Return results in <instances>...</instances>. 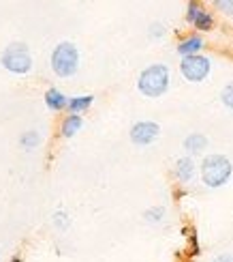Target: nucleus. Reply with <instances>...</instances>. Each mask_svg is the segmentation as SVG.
Segmentation results:
<instances>
[{
	"instance_id": "nucleus-1",
	"label": "nucleus",
	"mask_w": 233,
	"mask_h": 262,
	"mask_svg": "<svg viewBox=\"0 0 233 262\" xmlns=\"http://www.w3.org/2000/svg\"><path fill=\"white\" fill-rule=\"evenodd\" d=\"M137 89L143 97H161L169 89V69L165 64H150L139 73Z\"/></svg>"
},
{
	"instance_id": "nucleus-2",
	"label": "nucleus",
	"mask_w": 233,
	"mask_h": 262,
	"mask_svg": "<svg viewBox=\"0 0 233 262\" xmlns=\"http://www.w3.org/2000/svg\"><path fill=\"white\" fill-rule=\"evenodd\" d=\"M233 174V163L225 155H208L201 163V181L205 187H223Z\"/></svg>"
},
{
	"instance_id": "nucleus-3",
	"label": "nucleus",
	"mask_w": 233,
	"mask_h": 262,
	"mask_svg": "<svg viewBox=\"0 0 233 262\" xmlns=\"http://www.w3.org/2000/svg\"><path fill=\"white\" fill-rule=\"evenodd\" d=\"M51 69L56 71V75L60 78H71L75 75V71L80 69V52L73 43L64 41L60 46H56L51 54Z\"/></svg>"
},
{
	"instance_id": "nucleus-4",
	"label": "nucleus",
	"mask_w": 233,
	"mask_h": 262,
	"mask_svg": "<svg viewBox=\"0 0 233 262\" xmlns=\"http://www.w3.org/2000/svg\"><path fill=\"white\" fill-rule=\"evenodd\" d=\"M3 67L11 73H28L32 67L30 52L24 43H11V46L3 52Z\"/></svg>"
},
{
	"instance_id": "nucleus-5",
	"label": "nucleus",
	"mask_w": 233,
	"mask_h": 262,
	"mask_svg": "<svg viewBox=\"0 0 233 262\" xmlns=\"http://www.w3.org/2000/svg\"><path fill=\"white\" fill-rule=\"evenodd\" d=\"M210 69H212V60L208 56H201V54H197V56H186L180 62V71L188 82H203L208 78Z\"/></svg>"
},
{
	"instance_id": "nucleus-6",
	"label": "nucleus",
	"mask_w": 233,
	"mask_h": 262,
	"mask_svg": "<svg viewBox=\"0 0 233 262\" xmlns=\"http://www.w3.org/2000/svg\"><path fill=\"white\" fill-rule=\"evenodd\" d=\"M161 136V127L152 121H139L131 127V140L137 146H148Z\"/></svg>"
},
{
	"instance_id": "nucleus-7",
	"label": "nucleus",
	"mask_w": 233,
	"mask_h": 262,
	"mask_svg": "<svg viewBox=\"0 0 233 262\" xmlns=\"http://www.w3.org/2000/svg\"><path fill=\"white\" fill-rule=\"evenodd\" d=\"M186 19H188V24L195 26L197 30H212L214 26V17L210 11H205L199 3H188L186 7Z\"/></svg>"
},
{
	"instance_id": "nucleus-8",
	"label": "nucleus",
	"mask_w": 233,
	"mask_h": 262,
	"mask_svg": "<svg viewBox=\"0 0 233 262\" xmlns=\"http://www.w3.org/2000/svg\"><path fill=\"white\" fill-rule=\"evenodd\" d=\"M201 50H203V39L199 35H191V37H186V39H182L180 43H177V54H180L182 58L197 56Z\"/></svg>"
},
{
	"instance_id": "nucleus-9",
	"label": "nucleus",
	"mask_w": 233,
	"mask_h": 262,
	"mask_svg": "<svg viewBox=\"0 0 233 262\" xmlns=\"http://www.w3.org/2000/svg\"><path fill=\"white\" fill-rule=\"evenodd\" d=\"M175 179L180 183H191L195 177V161L191 157H182L175 161V168H173Z\"/></svg>"
},
{
	"instance_id": "nucleus-10",
	"label": "nucleus",
	"mask_w": 233,
	"mask_h": 262,
	"mask_svg": "<svg viewBox=\"0 0 233 262\" xmlns=\"http://www.w3.org/2000/svg\"><path fill=\"white\" fill-rule=\"evenodd\" d=\"M45 105L54 112H60V110H64V107L69 105V97H64L58 89H49L45 93Z\"/></svg>"
},
{
	"instance_id": "nucleus-11",
	"label": "nucleus",
	"mask_w": 233,
	"mask_h": 262,
	"mask_svg": "<svg viewBox=\"0 0 233 262\" xmlns=\"http://www.w3.org/2000/svg\"><path fill=\"white\" fill-rule=\"evenodd\" d=\"M208 146V138L203 134H191L184 138V148L191 152V155H197Z\"/></svg>"
},
{
	"instance_id": "nucleus-12",
	"label": "nucleus",
	"mask_w": 233,
	"mask_h": 262,
	"mask_svg": "<svg viewBox=\"0 0 233 262\" xmlns=\"http://www.w3.org/2000/svg\"><path fill=\"white\" fill-rule=\"evenodd\" d=\"M94 97L92 95H82V97H71L69 99V105H66V110H69V114H80L84 110H88V107L92 105Z\"/></svg>"
},
{
	"instance_id": "nucleus-13",
	"label": "nucleus",
	"mask_w": 233,
	"mask_h": 262,
	"mask_svg": "<svg viewBox=\"0 0 233 262\" xmlns=\"http://www.w3.org/2000/svg\"><path fill=\"white\" fill-rule=\"evenodd\" d=\"M82 129V116L80 114H69L62 121V127H60V131H62V136L64 138H73L77 131Z\"/></svg>"
},
{
	"instance_id": "nucleus-14",
	"label": "nucleus",
	"mask_w": 233,
	"mask_h": 262,
	"mask_svg": "<svg viewBox=\"0 0 233 262\" xmlns=\"http://www.w3.org/2000/svg\"><path fill=\"white\" fill-rule=\"evenodd\" d=\"M220 99H223V103L229 107V110H233V82L227 84L223 89V93H220Z\"/></svg>"
},
{
	"instance_id": "nucleus-15",
	"label": "nucleus",
	"mask_w": 233,
	"mask_h": 262,
	"mask_svg": "<svg viewBox=\"0 0 233 262\" xmlns=\"http://www.w3.org/2000/svg\"><path fill=\"white\" fill-rule=\"evenodd\" d=\"M163 215H165V209H163V206H157V209H150V211L146 213V220L154 224V222H161Z\"/></svg>"
},
{
	"instance_id": "nucleus-16",
	"label": "nucleus",
	"mask_w": 233,
	"mask_h": 262,
	"mask_svg": "<svg viewBox=\"0 0 233 262\" xmlns=\"http://www.w3.org/2000/svg\"><path fill=\"white\" fill-rule=\"evenodd\" d=\"M35 142H39V138H37L35 131H32V134H26L24 138H21V144H24L26 148H30L32 144H35Z\"/></svg>"
},
{
	"instance_id": "nucleus-17",
	"label": "nucleus",
	"mask_w": 233,
	"mask_h": 262,
	"mask_svg": "<svg viewBox=\"0 0 233 262\" xmlns=\"http://www.w3.org/2000/svg\"><path fill=\"white\" fill-rule=\"evenodd\" d=\"M150 35H152V37H163V35H165V30H163L161 24H154L152 30H150Z\"/></svg>"
},
{
	"instance_id": "nucleus-18",
	"label": "nucleus",
	"mask_w": 233,
	"mask_h": 262,
	"mask_svg": "<svg viewBox=\"0 0 233 262\" xmlns=\"http://www.w3.org/2000/svg\"><path fill=\"white\" fill-rule=\"evenodd\" d=\"M212 262H233V256H231V254H220V256H216Z\"/></svg>"
},
{
	"instance_id": "nucleus-19",
	"label": "nucleus",
	"mask_w": 233,
	"mask_h": 262,
	"mask_svg": "<svg viewBox=\"0 0 233 262\" xmlns=\"http://www.w3.org/2000/svg\"><path fill=\"white\" fill-rule=\"evenodd\" d=\"M191 245H193V252H191V254L197 256V254H199V243H197V234H195V232L191 234Z\"/></svg>"
}]
</instances>
